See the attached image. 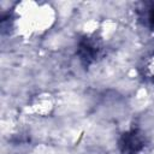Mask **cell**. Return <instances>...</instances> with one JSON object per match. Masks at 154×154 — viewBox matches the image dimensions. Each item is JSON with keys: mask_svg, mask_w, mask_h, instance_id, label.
<instances>
[{"mask_svg": "<svg viewBox=\"0 0 154 154\" xmlns=\"http://www.w3.org/2000/svg\"><path fill=\"white\" fill-rule=\"evenodd\" d=\"M122 146L125 154H135L142 148L143 141L141 138V135H138L136 131H131L124 135Z\"/></svg>", "mask_w": 154, "mask_h": 154, "instance_id": "1", "label": "cell"}, {"mask_svg": "<svg viewBox=\"0 0 154 154\" xmlns=\"http://www.w3.org/2000/svg\"><path fill=\"white\" fill-rule=\"evenodd\" d=\"M149 20H150V23L154 25V7L150 10V13H149Z\"/></svg>", "mask_w": 154, "mask_h": 154, "instance_id": "2", "label": "cell"}]
</instances>
